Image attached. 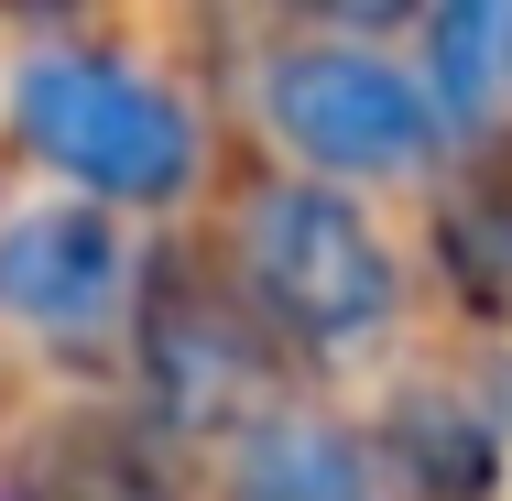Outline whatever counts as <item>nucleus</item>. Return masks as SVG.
Listing matches in <instances>:
<instances>
[{
    "label": "nucleus",
    "mask_w": 512,
    "mask_h": 501,
    "mask_svg": "<svg viewBox=\"0 0 512 501\" xmlns=\"http://www.w3.org/2000/svg\"><path fill=\"white\" fill-rule=\"evenodd\" d=\"M11 131L44 175H66L88 207H175L197 186L207 142L197 109L164 77H142L131 55H88V44H44L11 77Z\"/></svg>",
    "instance_id": "nucleus-1"
},
{
    "label": "nucleus",
    "mask_w": 512,
    "mask_h": 501,
    "mask_svg": "<svg viewBox=\"0 0 512 501\" xmlns=\"http://www.w3.org/2000/svg\"><path fill=\"white\" fill-rule=\"evenodd\" d=\"M229 273L251 284L262 327L306 360H349L393 327V251L327 175H273L240 197Z\"/></svg>",
    "instance_id": "nucleus-2"
},
{
    "label": "nucleus",
    "mask_w": 512,
    "mask_h": 501,
    "mask_svg": "<svg viewBox=\"0 0 512 501\" xmlns=\"http://www.w3.org/2000/svg\"><path fill=\"white\" fill-rule=\"evenodd\" d=\"M273 327L251 284L229 262H197V251H164L142 262V305H131V360H142V403L164 436H240L251 414H273L262 382H273Z\"/></svg>",
    "instance_id": "nucleus-3"
},
{
    "label": "nucleus",
    "mask_w": 512,
    "mask_h": 501,
    "mask_svg": "<svg viewBox=\"0 0 512 501\" xmlns=\"http://www.w3.org/2000/svg\"><path fill=\"white\" fill-rule=\"evenodd\" d=\"M262 109L284 131V153L306 175H414L436 153V99L414 88L404 66H382L371 44H295L273 55Z\"/></svg>",
    "instance_id": "nucleus-4"
},
{
    "label": "nucleus",
    "mask_w": 512,
    "mask_h": 501,
    "mask_svg": "<svg viewBox=\"0 0 512 501\" xmlns=\"http://www.w3.org/2000/svg\"><path fill=\"white\" fill-rule=\"evenodd\" d=\"M142 305V262L109 207H33L0 229V316L33 349H109L120 316Z\"/></svg>",
    "instance_id": "nucleus-5"
},
{
    "label": "nucleus",
    "mask_w": 512,
    "mask_h": 501,
    "mask_svg": "<svg viewBox=\"0 0 512 501\" xmlns=\"http://www.w3.org/2000/svg\"><path fill=\"white\" fill-rule=\"evenodd\" d=\"M0 501H186L164 447L120 414H44L0 447Z\"/></svg>",
    "instance_id": "nucleus-6"
},
{
    "label": "nucleus",
    "mask_w": 512,
    "mask_h": 501,
    "mask_svg": "<svg viewBox=\"0 0 512 501\" xmlns=\"http://www.w3.org/2000/svg\"><path fill=\"white\" fill-rule=\"evenodd\" d=\"M229 501H371V447L306 403H273L229 436Z\"/></svg>",
    "instance_id": "nucleus-7"
},
{
    "label": "nucleus",
    "mask_w": 512,
    "mask_h": 501,
    "mask_svg": "<svg viewBox=\"0 0 512 501\" xmlns=\"http://www.w3.org/2000/svg\"><path fill=\"white\" fill-rule=\"evenodd\" d=\"M436 273L469 316H512V142H480L436 186Z\"/></svg>",
    "instance_id": "nucleus-8"
},
{
    "label": "nucleus",
    "mask_w": 512,
    "mask_h": 501,
    "mask_svg": "<svg viewBox=\"0 0 512 501\" xmlns=\"http://www.w3.org/2000/svg\"><path fill=\"white\" fill-rule=\"evenodd\" d=\"M382 469L404 480V501H491L502 491V425L469 393H404L382 425Z\"/></svg>",
    "instance_id": "nucleus-9"
},
{
    "label": "nucleus",
    "mask_w": 512,
    "mask_h": 501,
    "mask_svg": "<svg viewBox=\"0 0 512 501\" xmlns=\"http://www.w3.org/2000/svg\"><path fill=\"white\" fill-rule=\"evenodd\" d=\"M512 77V0H425V99L436 120H480Z\"/></svg>",
    "instance_id": "nucleus-10"
},
{
    "label": "nucleus",
    "mask_w": 512,
    "mask_h": 501,
    "mask_svg": "<svg viewBox=\"0 0 512 501\" xmlns=\"http://www.w3.org/2000/svg\"><path fill=\"white\" fill-rule=\"evenodd\" d=\"M284 11H306L327 44H371V33H393V22H414L425 0H284Z\"/></svg>",
    "instance_id": "nucleus-11"
},
{
    "label": "nucleus",
    "mask_w": 512,
    "mask_h": 501,
    "mask_svg": "<svg viewBox=\"0 0 512 501\" xmlns=\"http://www.w3.org/2000/svg\"><path fill=\"white\" fill-rule=\"evenodd\" d=\"M11 22H66V11H88V0H0Z\"/></svg>",
    "instance_id": "nucleus-12"
}]
</instances>
